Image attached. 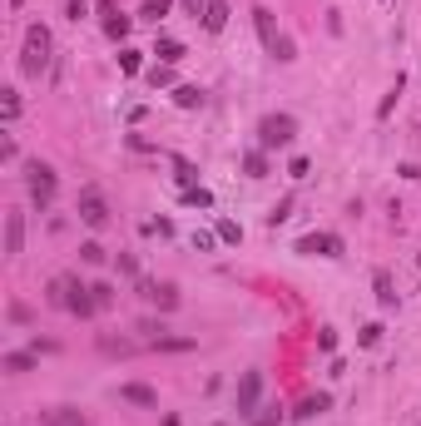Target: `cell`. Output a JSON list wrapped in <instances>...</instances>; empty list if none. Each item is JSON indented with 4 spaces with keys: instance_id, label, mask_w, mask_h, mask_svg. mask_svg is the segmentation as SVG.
<instances>
[{
    "instance_id": "obj_1",
    "label": "cell",
    "mask_w": 421,
    "mask_h": 426,
    "mask_svg": "<svg viewBox=\"0 0 421 426\" xmlns=\"http://www.w3.org/2000/svg\"><path fill=\"white\" fill-rule=\"evenodd\" d=\"M45 65H50V30H45V25H30V30H25V55H20V75L40 80V75H45Z\"/></svg>"
},
{
    "instance_id": "obj_2",
    "label": "cell",
    "mask_w": 421,
    "mask_h": 426,
    "mask_svg": "<svg viewBox=\"0 0 421 426\" xmlns=\"http://www.w3.org/2000/svg\"><path fill=\"white\" fill-rule=\"evenodd\" d=\"M258 139H263V149H283V144L297 139V119L293 115H268L258 124Z\"/></svg>"
},
{
    "instance_id": "obj_3",
    "label": "cell",
    "mask_w": 421,
    "mask_h": 426,
    "mask_svg": "<svg viewBox=\"0 0 421 426\" xmlns=\"http://www.w3.org/2000/svg\"><path fill=\"white\" fill-rule=\"evenodd\" d=\"M25 184H30V198L40 203V208H50V198H55V169H50V164H40V159H35V164L25 169Z\"/></svg>"
},
{
    "instance_id": "obj_4",
    "label": "cell",
    "mask_w": 421,
    "mask_h": 426,
    "mask_svg": "<svg viewBox=\"0 0 421 426\" xmlns=\"http://www.w3.org/2000/svg\"><path fill=\"white\" fill-rule=\"evenodd\" d=\"M75 213H80V223H89V228H104V223H110V203H104V193H99V189H84Z\"/></svg>"
},
{
    "instance_id": "obj_5",
    "label": "cell",
    "mask_w": 421,
    "mask_h": 426,
    "mask_svg": "<svg viewBox=\"0 0 421 426\" xmlns=\"http://www.w3.org/2000/svg\"><path fill=\"white\" fill-rule=\"evenodd\" d=\"M297 253H307V258H342V238L337 233H307V238H297Z\"/></svg>"
},
{
    "instance_id": "obj_6",
    "label": "cell",
    "mask_w": 421,
    "mask_h": 426,
    "mask_svg": "<svg viewBox=\"0 0 421 426\" xmlns=\"http://www.w3.org/2000/svg\"><path fill=\"white\" fill-rule=\"evenodd\" d=\"M253 25H258L263 50H268V55H278V45H283V35H278V15H273L268 6H253Z\"/></svg>"
},
{
    "instance_id": "obj_7",
    "label": "cell",
    "mask_w": 421,
    "mask_h": 426,
    "mask_svg": "<svg viewBox=\"0 0 421 426\" xmlns=\"http://www.w3.org/2000/svg\"><path fill=\"white\" fill-rule=\"evenodd\" d=\"M139 298H149L154 307H164V312L179 307V288H174V283H149V278H139Z\"/></svg>"
},
{
    "instance_id": "obj_8",
    "label": "cell",
    "mask_w": 421,
    "mask_h": 426,
    "mask_svg": "<svg viewBox=\"0 0 421 426\" xmlns=\"http://www.w3.org/2000/svg\"><path fill=\"white\" fill-rule=\"evenodd\" d=\"M99 25H104V35H110V40H124V35H129V15L115 6V0H99Z\"/></svg>"
},
{
    "instance_id": "obj_9",
    "label": "cell",
    "mask_w": 421,
    "mask_h": 426,
    "mask_svg": "<svg viewBox=\"0 0 421 426\" xmlns=\"http://www.w3.org/2000/svg\"><path fill=\"white\" fill-rule=\"evenodd\" d=\"M258 397H263V372H243V382H238V416L258 411Z\"/></svg>"
},
{
    "instance_id": "obj_10",
    "label": "cell",
    "mask_w": 421,
    "mask_h": 426,
    "mask_svg": "<svg viewBox=\"0 0 421 426\" xmlns=\"http://www.w3.org/2000/svg\"><path fill=\"white\" fill-rule=\"evenodd\" d=\"M65 312H75V317H94V312H99V302H94V293H89V288H84L80 278L70 283V302H65Z\"/></svg>"
},
{
    "instance_id": "obj_11",
    "label": "cell",
    "mask_w": 421,
    "mask_h": 426,
    "mask_svg": "<svg viewBox=\"0 0 421 426\" xmlns=\"http://www.w3.org/2000/svg\"><path fill=\"white\" fill-rule=\"evenodd\" d=\"M20 248H25V213H15V208H10V213H6V253L15 258Z\"/></svg>"
},
{
    "instance_id": "obj_12",
    "label": "cell",
    "mask_w": 421,
    "mask_h": 426,
    "mask_svg": "<svg viewBox=\"0 0 421 426\" xmlns=\"http://www.w3.org/2000/svg\"><path fill=\"white\" fill-rule=\"evenodd\" d=\"M119 402H129V406H159L154 387H144V382H124V387H119Z\"/></svg>"
},
{
    "instance_id": "obj_13",
    "label": "cell",
    "mask_w": 421,
    "mask_h": 426,
    "mask_svg": "<svg viewBox=\"0 0 421 426\" xmlns=\"http://www.w3.org/2000/svg\"><path fill=\"white\" fill-rule=\"evenodd\" d=\"M228 25V0H208V10H203V30L208 35H219Z\"/></svg>"
},
{
    "instance_id": "obj_14",
    "label": "cell",
    "mask_w": 421,
    "mask_h": 426,
    "mask_svg": "<svg viewBox=\"0 0 421 426\" xmlns=\"http://www.w3.org/2000/svg\"><path fill=\"white\" fill-rule=\"evenodd\" d=\"M327 406H332V397H327V392H312V397H302V402H297V411H293V416H297V421H307V416L327 411Z\"/></svg>"
},
{
    "instance_id": "obj_15",
    "label": "cell",
    "mask_w": 421,
    "mask_h": 426,
    "mask_svg": "<svg viewBox=\"0 0 421 426\" xmlns=\"http://www.w3.org/2000/svg\"><path fill=\"white\" fill-rule=\"evenodd\" d=\"M154 55H159V65H179L189 50H184V40H169V35H164L159 45H154Z\"/></svg>"
},
{
    "instance_id": "obj_16",
    "label": "cell",
    "mask_w": 421,
    "mask_h": 426,
    "mask_svg": "<svg viewBox=\"0 0 421 426\" xmlns=\"http://www.w3.org/2000/svg\"><path fill=\"white\" fill-rule=\"evenodd\" d=\"M372 288H377V302H382V307H397V288H392V273H387V268H377Z\"/></svg>"
},
{
    "instance_id": "obj_17",
    "label": "cell",
    "mask_w": 421,
    "mask_h": 426,
    "mask_svg": "<svg viewBox=\"0 0 421 426\" xmlns=\"http://www.w3.org/2000/svg\"><path fill=\"white\" fill-rule=\"evenodd\" d=\"M45 426H84V416L75 406H55V411H45Z\"/></svg>"
},
{
    "instance_id": "obj_18",
    "label": "cell",
    "mask_w": 421,
    "mask_h": 426,
    "mask_svg": "<svg viewBox=\"0 0 421 426\" xmlns=\"http://www.w3.org/2000/svg\"><path fill=\"white\" fill-rule=\"evenodd\" d=\"M174 104H179V110H198V104H203V89H198V85H179V89H174Z\"/></svg>"
},
{
    "instance_id": "obj_19",
    "label": "cell",
    "mask_w": 421,
    "mask_h": 426,
    "mask_svg": "<svg viewBox=\"0 0 421 426\" xmlns=\"http://www.w3.org/2000/svg\"><path fill=\"white\" fill-rule=\"evenodd\" d=\"M243 174H248V179H268V159H263V149L243 154Z\"/></svg>"
},
{
    "instance_id": "obj_20",
    "label": "cell",
    "mask_w": 421,
    "mask_h": 426,
    "mask_svg": "<svg viewBox=\"0 0 421 426\" xmlns=\"http://www.w3.org/2000/svg\"><path fill=\"white\" fill-rule=\"evenodd\" d=\"M70 283H75V278H55V283H50V293H45V302H50V307H65V302H70Z\"/></svg>"
},
{
    "instance_id": "obj_21",
    "label": "cell",
    "mask_w": 421,
    "mask_h": 426,
    "mask_svg": "<svg viewBox=\"0 0 421 426\" xmlns=\"http://www.w3.org/2000/svg\"><path fill=\"white\" fill-rule=\"evenodd\" d=\"M184 208H214V193H208L203 184L198 189H184Z\"/></svg>"
},
{
    "instance_id": "obj_22",
    "label": "cell",
    "mask_w": 421,
    "mask_h": 426,
    "mask_svg": "<svg viewBox=\"0 0 421 426\" xmlns=\"http://www.w3.org/2000/svg\"><path fill=\"white\" fill-rule=\"evenodd\" d=\"M0 367H6V372H30L35 357H30V352H6V357H0Z\"/></svg>"
},
{
    "instance_id": "obj_23",
    "label": "cell",
    "mask_w": 421,
    "mask_h": 426,
    "mask_svg": "<svg viewBox=\"0 0 421 426\" xmlns=\"http://www.w3.org/2000/svg\"><path fill=\"white\" fill-rule=\"evenodd\" d=\"M174 179H179L184 189H198V174H193V164H189V159H174Z\"/></svg>"
},
{
    "instance_id": "obj_24",
    "label": "cell",
    "mask_w": 421,
    "mask_h": 426,
    "mask_svg": "<svg viewBox=\"0 0 421 426\" xmlns=\"http://www.w3.org/2000/svg\"><path fill=\"white\" fill-rule=\"evenodd\" d=\"M149 85H154V89H169V85H174V65H154V70H149Z\"/></svg>"
},
{
    "instance_id": "obj_25",
    "label": "cell",
    "mask_w": 421,
    "mask_h": 426,
    "mask_svg": "<svg viewBox=\"0 0 421 426\" xmlns=\"http://www.w3.org/2000/svg\"><path fill=\"white\" fill-rule=\"evenodd\" d=\"M169 6H174V0H144V20H154V25H159V20L169 15Z\"/></svg>"
},
{
    "instance_id": "obj_26",
    "label": "cell",
    "mask_w": 421,
    "mask_h": 426,
    "mask_svg": "<svg viewBox=\"0 0 421 426\" xmlns=\"http://www.w3.org/2000/svg\"><path fill=\"white\" fill-rule=\"evenodd\" d=\"M119 70L124 75H139L144 70V55H139V50H119Z\"/></svg>"
},
{
    "instance_id": "obj_27",
    "label": "cell",
    "mask_w": 421,
    "mask_h": 426,
    "mask_svg": "<svg viewBox=\"0 0 421 426\" xmlns=\"http://www.w3.org/2000/svg\"><path fill=\"white\" fill-rule=\"evenodd\" d=\"M0 115H6V124L20 115V94H15V89H6V99H0Z\"/></svg>"
},
{
    "instance_id": "obj_28",
    "label": "cell",
    "mask_w": 421,
    "mask_h": 426,
    "mask_svg": "<svg viewBox=\"0 0 421 426\" xmlns=\"http://www.w3.org/2000/svg\"><path fill=\"white\" fill-rule=\"evenodd\" d=\"M219 238H223V243H243V228H238L233 219H219Z\"/></svg>"
},
{
    "instance_id": "obj_29",
    "label": "cell",
    "mask_w": 421,
    "mask_h": 426,
    "mask_svg": "<svg viewBox=\"0 0 421 426\" xmlns=\"http://www.w3.org/2000/svg\"><path fill=\"white\" fill-rule=\"evenodd\" d=\"M357 342H362V347H377V342H382V323H367V328L357 332Z\"/></svg>"
},
{
    "instance_id": "obj_30",
    "label": "cell",
    "mask_w": 421,
    "mask_h": 426,
    "mask_svg": "<svg viewBox=\"0 0 421 426\" xmlns=\"http://www.w3.org/2000/svg\"><path fill=\"white\" fill-rule=\"evenodd\" d=\"M288 213H293V198H278V203H273V213H268V228H278Z\"/></svg>"
},
{
    "instance_id": "obj_31",
    "label": "cell",
    "mask_w": 421,
    "mask_h": 426,
    "mask_svg": "<svg viewBox=\"0 0 421 426\" xmlns=\"http://www.w3.org/2000/svg\"><path fill=\"white\" fill-rule=\"evenodd\" d=\"M154 347H164V352H189V347H193V337H159Z\"/></svg>"
},
{
    "instance_id": "obj_32",
    "label": "cell",
    "mask_w": 421,
    "mask_h": 426,
    "mask_svg": "<svg viewBox=\"0 0 421 426\" xmlns=\"http://www.w3.org/2000/svg\"><path fill=\"white\" fill-rule=\"evenodd\" d=\"M89 293H94L99 307H110V302H115V288H110V283H89Z\"/></svg>"
},
{
    "instance_id": "obj_33",
    "label": "cell",
    "mask_w": 421,
    "mask_h": 426,
    "mask_svg": "<svg viewBox=\"0 0 421 426\" xmlns=\"http://www.w3.org/2000/svg\"><path fill=\"white\" fill-rule=\"evenodd\" d=\"M80 258H84V263H104V258H110V253H104L99 243H84V248H80Z\"/></svg>"
},
{
    "instance_id": "obj_34",
    "label": "cell",
    "mask_w": 421,
    "mask_h": 426,
    "mask_svg": "<svg viewBox=\"0 0 421 426\" xmlns=\"http://www.w3.org/2000/svg\"><path fill=\"white\" fill-rule=\"evenodd\" d=\"M214 243H219V233H203V228L193 233V248H198V253H208V248H214Z\"/></svg>"
},
{
    "instance_id": "obj_35",
    "label": "cell",
    "mask_w": 421,
    "mask_h": 426,
    "mask_svg": "<svg viewBox=\"0 0 421 426\" xmlns=\"http://www.w3.org/2000/svg\"><path fill=\"white\" fill-rule=\"evenodd\" d=\"M119 273H124V278H139V263H134L129 253H119Z\"/></svg>"
},
{
    "instance_id": "obj_36",
    "label": "cell",
    "mask_w": 421,
    "mask_h": 426,
    "mask_svg": "<svg viewBox=\"0 0 421 426\" xmlns=\"http://www.w3.org/2000/svg\"><path fill=\"white\" fill-rule=\"evenodd\" d=\"M65 15H70V20H84V15H89V6H84V0H70Z\"/></svg>"
},
{
    "instance_id": "obj_37",
    "label": "cell",
    "mask_w": 421,
    "mask_h": 426,
    "mask_svg": "<svg viewBox=\"0 0 421 426\" xmlns=\"http://www.w3.org/2000/svg\"><path fill=\"white\" fill-rule=\"evenodd\" d=\"M318 347H323V352H332V347H337V332H332V328H323V332H318Z\"/></svg>"
},
{
    "instance_id": "obj_38",
    "label": "cell",
    "mask_w": 421,
    "mask_h": 426,
    "mask_svg": "<svg viewBox=\"0 0 421 426\" xmlns=\"http://www.w3.org/2000/svg\"><path fill=\"white\" fill-rule=\"evenodd\" d=\"M10 323H30V307L25 302H10Z\"/></svg>"
},
{
    "instance_id": "obj_39",
    "label": "cell",
    "mask_w": 421,
    "mask_h": 426,
    "mask_svg": "<svg viewBox=\"0 0 421 426\" xmlns=\"http://www.w3.org/2000/svg\"><path fill=\"white\" fill-rule=\"evenodd\" d=\"M184 10H189V15H193V20H198V15H203V10H208V0H184Z\"/></svg>"
},
{
    "instance_id": "obj_40",
    "label": "cell",
    "mask_w": 421,
    "mask_h": 426,
    "mask_svg": "<svg viewBox=\"0 0 421 426\" xmlns=\"http://www.w3.org/2000/svg\"><path fill=\"white\" fill-rule=\"evenodd\" d=\"M253 426H278V411H263V416H253Z\"/></svg>"
},
{
    "instance_id": "obj_41",
    "label": "cell",
    "mask_w": 421,
    "mask_h": 426,
    "mask_svg": "<svg viewBox=\"0 0 421 426\" xmlns=\"http://www.w3.org/2000/svg\"><path fill=\"white\" fill-rule=\"evenodd\" d=\"M20 6H25V0H10V10H20Z\"/></svg>"
},
{
    "instance_id": "obj_42",
    "label": "cell",
    "mask_w": 421,
    "mask_h": 426,
    "mask_svg": "<svg viewBox=\"0 0 421 426\" xmlns=\"http://www.w3.org/2000/svg\"><path fill=\"white\" fill-rule=\"evenodd\" d=\"M416 263H421V258H416Z\"/></svg>"
},
{
    "instance_id": "obj_43",
    "label": "cell",
    "mask_w": 421,
    "mask_h": 426,
    "mask_svg": "<svg viewBox=\"0 0 421 426\" xmlns=\"http://www.w3.org/2000/svg\"><path fill=\"white\" fill-rule=\"evenodd\" d=\"M219 426H223V421H219Z\"/></svg>"
}]
</instances>
